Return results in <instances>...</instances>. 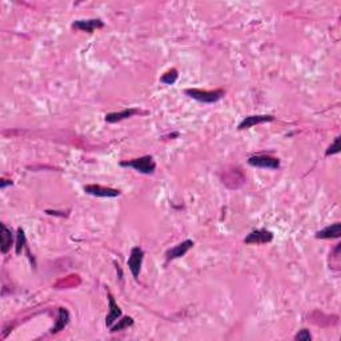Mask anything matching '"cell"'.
Listing matches in <instances>:
<instances>
[{"mask_svg": "<svg viewBox=\"0 0 341 341\" xmlns=\"http://www.w3.org/2000/svg\"><path fill=\"white\" fill-rule=\"evenodd\" d=\"M187 96L190 99H195L200 103H205V104H213L217 103L220 99L224 98L226 92L223 89H215V91H203V89L189 88L184 91Z\"/></svg>", "mask_w": 341, "mask_h": 341, "instance_id": "6da1fadb", "label": "cell"}, {"mask_svg": "<svg viewBox=\"0 0 341 341\" xmlns=\"http://www.w3.org/2000/svg\"><path fill=\"white\" fill-rule=\"evenodd\" d=\"M121 167H131L135 171H138L144 175H152L156 169V163L152 156H142L138 159L128 160V161H121Z\"/></svg>", "mask_w": 341, "mask_h": 341, "instance_id": "7a4b0ae2", "label": "cell"}, {"mask_svg": "<svg viewBox=\"0 0 341 341\" xmlns=\"http://www.w3.org/2000/svg\"><path fill=\"white\" fill-rule=\"evenodd\" d=\"M143 260H144V251H143L140 247H135V248H132L127 264H128L129 270H131V273H132V276L135 277V280L139 279L140 270H142Z\"/></svg>", "mask_w": 341, "mask_h": 341, "instance_id": "3957f363", "label": "cell"}, {"mask_svg": "<svg viewBox=\"0 0 341 341\" xmlns=\"http://www.w3.org/2000/svg\"><path fill=\"white\" fill-rule=\"evenodd\" d=\"M248 164L257 168L277 169L280 167V160L268 155H255L248 159Z\"/></svg>", "mask_w": 341, "mask_h": 341, "instance_id": "277c9868", "label": "cell"}, {"mask_svg": "<svg viewBox=\"0 0 341 341\" xmlns=\"http://www.w3.org/2000/svg\"><path fill=\"white\" fill-rule=\"evenodd\" d=\"M84 192L91 196H96V197H117L120 196L119 189H114V188H107V187L98 186V184H89L84 186Z\"/></svg>", "mask_w": 341, "mask_h": 341, "instance_id": "5b68a950", "label": "cell"}, {"mask_svg": "<svg viewBox=\"0 0 341 341\" xmlns=\"http://www.w3.org/2000/svg\"><path fill=\"white\" fill-rule=\"evenodd\" d=\"M273 240V233L266 229H256L252 230L245 239V244H268Z\"/></svg>", "mask_w": 341, "mask_h": 341, "instance_id": "8992f818", "label": "cell"}, {"mask_svg": "<svg viewBox=\"0 0 341 341\" xmlns=\"http://www.w3.org/2000/svg\"><path fill=\"white\" fill-rule=\"evenodd\" d=\"M275 120V116L272 115H252L244 117L243 121L239 124V131H243V129H248L253 125L263 124V123H268V121H273Z\"/></svg>", "mask_w": 341, "mask_h": 341, "instance_id": "52a82bcc", "label": "cell"}, {"mask_svg": "<svg viewBox=\"0 0 341 341\" xmlns=\"http://www.w3.org/2000/svg\"><path fill=\"white\" fill-rule=\"evenodd\" d=\"M193 245H195V243H193L192 240H186V241L177 244L176 247H173V248H171L169 251H167L165 257H167L168 262L169 260H175V259H180V257L186 256V253L188 252Z\"/></svg>", "mask_w": 341, "mask_h": 341, "instance_id": "ba28073f", "label": "cell"}, {"mask_svg": "<svg viewBox=\"0 0 341 341\" xmlns=\"http://www.w3.org/2000/svg\"><path fill=\"white\" fill-rule=\"evenodd\" d=\"M104 27V23L100 20V19H88V20H76V22L72 23V28H76V30H80V31H85L91 34L95 30H99V28H103Z\"/></svg>", "mask_w": 341, "mask_h": 341, "instance_id": "9c48e42d", "label": "cell"}, {"mask_svg": "<svg viewBox=\"0 0 341 341\" xmlns=\"http://www.w3.org/2000/svg\"><path fill=\"white\" fill-rule=\"evenodd\" d=\"M341 235V224L340 223H335V224H331V226L325 227L324 229L319 230L316 233V239H323V240H328V239H337L340 237Z\"/></svg>", "mask_w": 341, "mask_h": 341, "instance_id": "30bf717a", "label": "cell"}, {"mask_svg": "<svg viewBox=\"0 0 341 341\" xmlns=\"http://www.w3.org/2000/svg\"><path fill=\"white\" fill-rule=\"evenodd\" d=\"M108 297H110V313L106 317V325L111 328L112 325L121 317V309L115 303V299H114L111 293H108Z\"/></svg>", "mask_w": 341, "mask_h": 341, "instance_id": "8fae6325", "label": "cell"}, {"mask_svg": "<svg viewBox=\"0 0 341 341\" xmlns=\"http://www.w3.org/2000/svg\"><path fill=\"white\" fill-rule=\"evenodd\" d=\"M136 114H139V110H136V108H125V110H123V111H120V112H111V114H107L106 121L107 123H117V121L128 119V117L136 115Z\"/></svg>", "mask_w": 341, "mask_h": 341, "instance_id": "7c38bea8", "label": "cell"}, {"mask_svg": "<svg viewBox=\"0 0 341 341\" xmlns=\"http://www.w3.org/2000/svg\"><path fill=\"white\" fill-rule=\"evenodd\" d=\"M71 320V316H70V312L66 309V308H59V313H58V320L55 323V327L51 329V333H58L60 331L66 328L68 323Z\"/></svg>", "mask_w": 341, "mask_h": 341, "instance_id": "4fadbf2b", "label": "cell"}, {"mask_svg": "<svg viewBox=\"0 0 341 341\" xmlns=\"http://www.w3.org/2000/svg\"><path fill=\"white\" fill-rule=\"evenodd\" d=\"M0 239H1V253H7L12 247L13 237L11 229L7 228L5 224H1V235H0Z\"/></svg>", "mask_w": 341, "mask_h": 341, "instance_id": "5bb4252c", "label": "cell"}, {"mask_svg": "<svg viewBox=\"0 0 341 341\" xmlns=\"http://www.w3.org/2000/svg\"><path fill=\"white\" fill-rule=\"evenodd\" d=\"M132 325H133V319L132 317H129V316H127V317H123V319L117 320V323H116L115 325H112L111 332L112 333L119 332V331H123V329L128 328V327H132Z\"/></svg>", "mask_w": 341, "mask_h": 341, "instance_id": "9a60e30c", "label": "cell"}, {"mask_svg": "<svg viewBox=\"0 0 341 341\" xmlns=\"http://www.w3.org/2000/svg\"><path fill=\"white\" fill-rule=\"evenodd\" d=\"M177 77H179V72H177V70L172 68V70L167 71L164 75L160 77V81H161V83H164V84H167V85H172L176 83Z\"/></svg>", "mask_w": 341, "mask_h": 341, "instance_id": "2e32d148", "label": "cell"}, {"mask_svg": "<svg viewBox=\"0 0 341 341\" xmlns=\"http://www.w3.org/2000/svg\"><path fill=\"white\" fill-rule=\"evenodd\" d=\"M26 244H27L26 233H24L23 228H19L18 235H16V247H15V249H16V255H20V253H22L23 248L26 247Z\"/></svg>", "mask_w": 341, "mask_h": 341, "instance_id": "e0dca14e", "label": "cell"}, {"mask_svg": "<svg viewBox=\"0 0 341 341\" xmlns=\"http://www.w3.org/2000/svg\"><path fill=\"white\" fill-rule=\"evenodd\" d=\"M340 136H337L336 139H335V142L331 144V146L328 147V150H327V152H325V156H331V155H336V153H339L341 150L340 147Z\"/></svg>", "mask_w": 341, "mask_h": 341, "instance_id": "ac0fdd59", "label": "cell"}, {"mask_svg": "<svg viewBox=\"0 0 341 341\" xmlns=\"http://www.w3.org/2000/svg\"><path fill=\"white\" fill-rule=\"evenodd\" d=\"M295 340L309 341V340H312V335H310L308 329H302V331H300V332L297 333L296 336H295Z\"/></svg>", "mask_w": 341, "mask_h": 341, "instance_id": "d6986e66", "label": "cell"}, {"mask_svg": "<svg viewBox=\"0 0 341 341\" xmlns=\"http://www.w3.org/2000/svg\"><path fill=\"white\" fill-rule=\"evenodd\" d=\"M7 186H12V182H11V180H7V179H1V180H0V188L4 189Z\"/></svg>", "mask_w": 341, "mask_h": 341, "instance_id": "ffe728a7", "label": "cell"}]
</instances>
